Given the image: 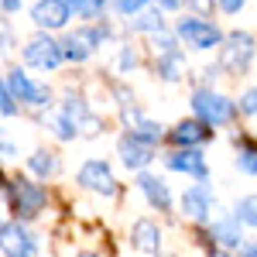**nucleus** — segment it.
Listing matches in <instances>:
<instances>
[{"label": "nucleus", "mask_w": 257, "mask_h": 257, "mask_svg": "<svg viewBox=\"0 0 257 257\" xmlns=\"http://www.w3.org/2000/svg\"><path fill=\"white\" fill-rule=\"evenodd\" d=\"M192 110L206 127H223V123H230L237 117V103L213 93V89H196L192 93Z\"/></svg>", "instance_id": "1"}, {"label": "nucleus", "mask_w": 257, "mask_h": 257, "mask_svg": "<svg viewBox=\"0 0 257 257\" xmlns=\"http://www.w3.org/2000/svg\"><path fill=\"white\" fill-rule=\"evenodd\" d=\"M7 192H11V206H14L18 219L38 216L41 209H45V202H48V192L41 185H35V182H28V178H14L7 185Z\"/></svg>", "instance_id": "2"}, {"label": "nucleus", "mask_w": 257, "mask_h": 257, "mask_svg": "<svg viewBox=\"0 0 257 257\" xmlns=\"http://www.w3.org/2000/svg\"><path fill=\"white\" fill-rule=\"evenodd\" d=\"M178 38L185 41L189 48H199V52H206V48H216L223 35H219V28L213 21H202V18H182L178 21Z\"/></svg>", "instance_id": "3"}, {"label": "nucleus", "mask_w": 257, "mask_h": 257, "mask_svg": "<svg viewBox=\"0 0 257 257\" xmlns=\"http://www.w3.org/2000/svg\"><path fill=\"white\" fill-rule=\"evenodd\" d=\"M65 59V52H62L59 41H52L48 35H38V38H31L24 45V62L31 65V69H59V62Z\"/></svg>", "instance_id": "4"}, {"label": "nucleus", "mask_w": 257, "mask_h": 257, "mask_svg": "<svg viewBox=\"0 0 257 257\" xmlns=\"http://www.w3.org/2000/svg\"><path fill=\"white\" fill-rule=\"evenodd\" d=\"M0 250L7 257H31L35 250H38V243H35V237L18 223H4L0 226Z\"/></svg>", "instance_id": "5"}, {"label": "nucleus", "mask_w": 257, "mask_h": 257, "mask_svg": "<svg viewBox=\"0 0 257 257\" xmlns=\"http://www.w3.org/2000/svg\"><path fill=\"white\" fill-rule=\"evenodd\" d=\"M250 59H254V38L247 31H233L226 38V48H223V65L230 72H243L250 65Z\"/></svg>", "instance_id": "6"}, {"label": "nucleus", "mask_w": 257, "mask_h": 257, "mask_svg": "<svg viewBox=\"0 0 257 257\" xmlns=\"http://www.w3.org/2000/svg\"><path fill=\"white\" fill-rule=\"evenodd\" d=\"M69 14H72L69 0H38V4L31 7V21H35L38 28H45V31L65 28V24H69Z\"/></svg>", "instance_id": "7"}, {"label": "nucleus", "mask_w": 257, "mask_h": 257, "mask_svg": "<svg viewBox=\"0 0 257 257\" xmlns=\"http://www.w3.org/2000/svg\"><path fill=\"white\" fill-rule=\"evenodd\" d=\"M79 185L82 189H93V192H103V196H113L117 192V182H113V172L106 161H86L79 168Z\"/></svg>", "instance_id": "8"}, {"label": "nucleus", "mask_w": 257, "mask_h": 257, "mask_svg": "<svg viewBox=\"0 0 257 257\" xmlns=\"http://www.w3.org/2000/svg\"><path fill=\"white\" fill-rule=\"evenodd\" d=\"M168 138H172V144H175L178 151H182V148L192 151V148H199V144H206V141L213 138V131H209L202 120H182V123H175V131H172Z\"/></svg>", "instance_id": "9"}, {"label": "nucleus", "mask_w": 257, "mask_h": 257, "mask_svg": "<svg viewBox=\"0 0 257 257\" xmlns=\"http://www.w3.org/2000/svg\"><path fill=\"white\" fill-rule=\"evenodd\" d=\"M209 209H213V189H209V185H192V189H185V196H182V213L189 219L206 223V219H209Z\"/></svg>", "instance_id": "10"}, {"label": "nucleus", "mask_w": 257, "mask_h": 257, "mask_svg": "<svg viewBox=\"0 0 257 257\" xmlns=\"http://www.w3.org/2000/svg\"><path fill=\"white\" fill-rule=\"evenodd\" d=\"M117 151H120V158H123V165H127V168H134V172H141L144 165H151V158H155V148H151V144H144V141H138L131 131L120 138Z\"/></svg>", "instance_id": "11"}, {"label": "nucleus", "mask_w": 257, "mask_h": 257, "mask_svg": "<svg viewBox=\"0 0 257 257\" xmlns=\"http://www.w3.org/2000/svg\"><path fill=\"white\" fill-rule=\"evenodd\" d=\"M7 89H11V96L21 99V103H35V106H45V103H48V89H45V86H35L21 69H14V72L7 76Z\"/></svg>", "instance_id": "12"}, {"label": "nucleus", "mask_w": 257, "mask_h": 257, "mask_svg": "<svg viewBox=\"0 0 257 257\" xmlns=\"http://www.w3.org/2000/svg\"><path fill=\"white\" fill-rule=\"evenodd\" d=\"M99 45V31H93V28H82V31H76V35H69L65 38V45H62V52H65V59L72 62H82L93 55V48Z\"/></svg>", "instance_id": "13"}, {"label": "nucleus", "mask_w": 257, "mask_h": 257, "mask_svg": "<svg viewBox=\"0 0 257 257\" xmlns=\"http://www.w3.org/2000/svg\"><path fill=\"white\" fill-rule=\"evenodd\" d=\"M165 165L172 168V172H182V175H192V178H206L209 175V168H206V158L199 155V151H172Z\"/></svg>", "instance_id": "14"}, {"label": "nucleus", "mask_w": 257, "mask_h": 257, "mask_svg": "<svg viewBox=\"0 0 257 257\" xmlns=\"http://www.w3.org/2000/svg\"><path fill=\"white\" fill-rule=\"evenodd\" d=\"M131 240H134V247H138V250L158 254V247H161L158 223H155V219H138V223H134V230H131Z\"/></svg>", "instance_id": "15"}, {"label": "nucleus", "mask_w": 257, "mask_h": 257, "mask_svg": "<svg viewBox=\"0 0 257 257\" xmlns=\"http://www.w3.org/2000/svg\"><path fill=\"white\" fill-rule=\"evenodd\" d=\"M141 192H144V199L155 206V209H161V213H168V206H172V192H168V185L161 182V178L155 175H141L138 178Z\"/></svg>", "instance_id": "16"}, {"label": "nucleus", "mask_w": 257, "mask_h": 257, "mask_svg": "<svg viewBox=\"0 0 257 257\" xmlns=\"http://www.w3.org/2000/svg\"><path fill=\"white\" fill-rule=\"evenodd\" d=\"M213 240H219L223 247H240V219L237 216H223L213 223Z\"/></svg>", "instance_id": "17"}, {"label": "nucleus", "mask_w": 257, "mask_h": 257, "mask_svg": "<svg viewBox=\"0 0 257 257\" xmlns=\"http://www.w3.org/2000/svg\"><path fill=\"white\" fill-rule=\"evenodd\" d=\"M158 76L168 82H175L182 76V55L175 52V45H165V52H161V59H158Z\"/></svg>", "instance_id": "18"}, {"label": "nucleus", "mask_w": 257, "mask_h": 257, "mask_svg": "<svg viewBox=\"0 0 257 257\" xmlns=\"http://www.w3.org/2000/svg\"><path fill=\"white\" fill-rule=\"evenodd\" d=\"M237 168L247 175H257V141L250 138H237Z\"/></svg>", "instance_id": "19"}, {"label": "nucleus", "mask_w": 257, "mask_h": 257, "mask_svg": "<svg viewBox=\"0 0 257 257\" xmlns=\"http://www.w3.org/2000/svg\"><path fill=\"white\" fill-rule=\"evenodd\" d=\"M131 134L138 141H144V144H158L161 141V123H155V120H144V117H134V127H131Z\"/></svg>", "instance_id": "20"}, {"label": "nucleus", "mask_w": 257, "mask_h": 257, "mask_svg": "<svg viewBox=\"0 0 257 257\" xmlns=\"http://www.w3.org/2000/svg\"><path fill=\"white\" fill-rule=\"evenodd\" d=\"M28 168H31L35 175L48 178V175H55V168H59V161H55V155H48V151H35V155L28 158Z\"/></svg>", "instance_id": "21"}, {"label": "nucleus", "mask_w": 257, "mask_h": 257, "mask_svg": "<svg viewBox=\"0 0 257 257\" xmlns=\"http://www.w3.org/2000/svg\"><path fill=\"white\" fill-rule=\"evenodd\" d=\"M134 28H138V31H155V35H161L165 21H161V14H158V11H144V14H138Z\"/></svg>", "instance_id": "22"}, {"label": "nucleus", "mask_w": 257, "mask_h": 257, "mask_svg": "<svg viewBox=\"0 0 257 257\" xmlns=\"http://www.w3.org/2000/svg\"><path fill=\"white\" fill-rule=\"evenodd\" d=\"M237 219H240V223H250V226H257V196L240 199V206H237Z\"/></svg>", "instance_id": "23"}, {"label": "nucleus", "mask_w": 257, "mask_h": 257, "mask_svg": "<svg viewBox=\"0 0 257 257\" xmlns=\"http://www.w3.org/2000/svg\"><path fill=\"white\" fill-rule=\"evenodd\" d=\"M69 7L76 14H82V18H96L99 11L106 7V0H69Z\"/></svg>", "instance_id": "24"}, {"label": "nucleus", "mask_w": 257, "mask_h": 257, "mask_svg": "<svg viewBox=\"0 0 257 257\" xmlns=\"http://www.w3.org/2000/svg\"><path fill=\"white\" fill-rule=\"evenodd\" d=\"M0 113H4V117H14V113H18V99L11 96V89H7L4 79H0Z\"/></svg>", "instance_id": "25"}, {"label": "nucleus", "mask_w": 257, "mask_h": 257, "mask_svg": "<svg viewBox=\"0 0 257 257\" xmlns=\"http://www.w3.org/2000/svg\"><path fill=\"white\" fill-rule=\"evenodd\" d=\"M240 110H243V113H254V117H257V89H247V93H243V99H240Z\"/></svg>", "instance_id": "26"}, {"label": "nucleus", "mask_w": 257, "mask_h": 257, "mask_svg": "<svg viewBox=\"0 0 257 257\" xmlns=\"http://www.w3.org/2000/svg\"><path fill=\"white\" fill-rule=\"evenodd\" d=\"M219 4V11H226V14H237L240 7H243V4H247V0H216Z\"/></svg>", "instance_id": "27"}, {"label": "nucleus", "mask_w": 257, "mask_h": 257, "mask_svg": "<svg viewBox=\"0 0 257 257\" xmlns=\"http://www.w3.org/2000/svg\"><path fill=\"white\" fill-rule=\"evenodd\" d=\"M0 7H4V11H18L21 0H0Z\"/></svg>", "instance_id": "28"}, {"label": "nucleus", "mask_w": 257, "mask_h": 257, "mask_svg": "<svg viewBox=\"0 0 257 257\" xmlns=\"http://www.w3.org/2000/svg\"><path fill=\"white\" fill-rule=\"evenodd\" d=\"M120 65H123V69H131V65H134V55H131V52H123V55H120Z\"/></svg>", "instance_id": "29"}, {"label": "nucleus", "mask_w": 257, "mask_h": 257, "mask_svg": "<svg viewBox=\"0 0 257 257\" xmlns=\"http://www.w3.org/2000/svg\"><path fill=\"white\" fill-rule=\"evenodd\" d=\"M240 257H257V247H247V250H240Z\"/></svg>", "instance_id": "30"}, {"label": "nucleus", "mask_w": 257, "mask_h": 257, "mask_svg": "<svg viewBox=\"0 0 257 257\" xmlns=\"http://www.w3.org/2000/svg\"><path fill=\"white\" fill-rule=\"evenodd\" d=\"M178 4H182V0H161V7H168V11H172V7H178Z\"/></svg>", "instance_id": "31"}, {"label": "nucleus", "mask_w": 257, "mask_h": 257, "mask_svg": "<svg viewBox=\"0 0 257 257\" xmlns=\"http://www.w3.org/2000/svg\"><path fill=\"white\" fill-rule=\"evenodd\" d=\"M76 257H99V254H76Z\"/></svg>", "instance_id": "32"}, {"label": "nucleus", "mask_w": 257, "mask_h": 257, "mask_svg": "<svg viewBox=\"0 0 257 257\" xmlns=\"http://www.w3.org/2000/svg\"><path fill=\"white\" fill-rule=\"evenodd\" d=\"M213 257H226V254H213Z\"/></svg>", "instance_id": "33"}, {"label": "nucleus", "mask_w": 257, "mask_h": 257, "mask_svg": "<svg viewBox=\"0 0 257 257\" xmlns=\"http://www.w3.org/2000/svg\"><path fill=\"white\" fill-rule=\"evenodd\" d=\"M0 226H4V223H0Z\"/></svg>", "instance_id": "34"}]
</instances>
